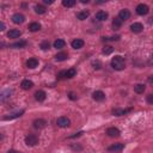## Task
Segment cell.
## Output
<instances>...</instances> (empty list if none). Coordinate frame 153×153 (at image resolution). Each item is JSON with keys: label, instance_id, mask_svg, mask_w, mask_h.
<instances>
[{"label": "cell", "instance_id": "cell-33", "mask_svg": "<svg viewBox=\"0 0 153 153\" xmlns=\"http://www.w3.org/2000/svg\"><path fill=\"white\" fill-rule=\"evenodd\" d=\"M120 36H115V37H104V41H119Z\"/></svg>", "mask_w": 153, "mask_h": 153}, {"label": "cell", "instance_id": "cell-27", "mask_svg": "<svg viewBox=\"0 0 153 153\" xmlns=\"http://www.w3.org/2000/svg\"><path fill=\"white\" fill-rule=\"evenodd\" d=\"M24 112V110H21V111H18V112H14L12 115H10V116H6L4 117V120H12V119H16V117H19V116H22V114Z\"/></svg>", "mask_w": 153, "mask_h": 153}, {"label": "cell", "instance_id": "cell-20", "mask_svg": "<svg viewBox=\"0 0 153 153\" xmlns=\"http://www.w3.org/2000/svg\"><path fill=\"white\" fill-rule=\"evenodd\" d=\"M21 86H22L23 90H30V89L34 86V83H32L31 80H29V79H25V80L22 82Z\"/></svg>", "mask_w": 153, "mask_h": 153}, {"label": "cell", "instance_id": "cell-8", "mask_svg": "<svg viewBox=\"0 0 153 153\" xmlns=\"http://www.w3.org/2000/svg\"><path fill=\"white\" fill-rule=\"evenodd\" d=\"M24 21H25V17L22 13H14L12 16V22L14 24H22Z\"/></svg>", "mask_w": 153, "mask_h": 153}, {"label": "cell", "instance_id": "cell-23", "mask_svg": "<svg viewBox=\"0 0 153 153\" xmlns=\"http://www.w3.org/2000/svg\"><path fill=\"white\" fill-rule=\"evenodd\" d=\"M65 44H66V42L64 41V40H56L55 42H54V48H56V49H61V48H64L65 47Z\"/></svg>", "mask_w": 153, "mask_h": 153}, {"label": "cell", "instance_id": "cell-14", "mask_svg": "<svg viewBox=\"0 0 153 153\" xmlns=\"http://www.w3.org/2000/svg\"><path fill=\"white\" fill-rule=\"evenodd\" d=\"M119 18L121 19V21L123 22V21H128V19L130 18V12L128 11V10H121L120 11V13H119Z\"/></svg>", "mask_w": 153, "mask_h": 153}, {"label": "cell", "instance_id": "cell-9", "mask_svg": "<svg viewBox=\"0 0 153 153\" xmlns=\"http://www.w3.org/2000/svg\"><path fill=\"white\" fill-rule=\"evenodd\" d=\"M92 97L94 101H97V102H102L105 99V94L103 91H94L93 94H92Z\"/></svg>", "mask_w": 153, "mask_h": 153}, {"label": "cell", "instance_id": "cell-40", "mask_svg": "<svg viewBox=\"0 0 153 153\" xmlns=\"http://www.w3.org/2000/svg\"><path fill=\"white\" fill-rule=\"evenodd\" d=\"M82 3H83V4H87L89 0H82Z\"/></svg>", "mask_w": 153, "mask_h": 153}, {"label": "cell", "instance_id": "cell-31", "mask_svg": "<svg viewBox=\"0 0 153 153\" xmlns=\"http://www.w3.org/2000/svg\"><path fill=\"white\" fill-rule=\"evenodd\" d=\"M112 50H114V48H112V47H110V46H105V47L103 48V54L109 55V54H111V53H112Z\"/></svg>", "mask_w": 153, "mask_h": 153}, {"label": "cell", "instance_id": "cell-11", "mask_svg": "<svg viewBox=\"0 0 153 153\" xmlns=\"http://www.w3.org/2000/svg\"><path fill=\"white\" fill-rule=\"evenodd\" d=\"M107 134L109 137H111V138H117V137H120V130L117 129V128H115V127H111V128H108V130H107Z\"/></svg>", "mask_w": 153, "mask_h": 153}, {"label": "cell", "instance_id": "cell-19", "mask_svg": "<svg viewBox=\"0 0 153 153\" xmlns=\"http://www.w3.org/2000/svg\"><path fill=\"white\" fill-rule=\"evenodd\" d=\"M66 59H68V54L65 53V51L57 53V54L55 55V60H56V61H65Z\"/></svg>", "mask_w": 153, "mask_h": 153}, {"label": "cell", "instance_id": "cell-15", "mask_svg": "<svg viewBox=\"0 0 153 153\" xmlns=\"http://www.w3.org/2000/svg\"><path fill=\"white\" fill-rule=\"evenodd\" d=\"M142 29H144V26H142L141 23H133V24L130 25V30H132L133 32H135V34L141 32Z\"/></svg>", "mask_w": 153, "mask_h": 153}, {"label": "cell", "instance_id": "cell-22", "mask_svg": "<svg viewBox=\"0 0 153 153\" xmlns=\"http://www.w3.org/2000/svg\"><path fill=\"white\" fill-rule=\"evenodd\" d=\"M121 25H122V21H121L120 18H115L114 21H112V28H114V30H119L121 28Z\"/></svg>", "mask_w": 153, "mask_h": 153}, {"label": "cell", "instance_id": "cell-30", "mask_svg": "<svg viewBox=\"0 0 153 153\" xmlns=\"http://www.w3.org/2000/svg\"><path fill=\"white\" fill-rule=\"evenodd\" d=\"M40 47H41V49H42V50H48V49L50 48V43H49L48 41H43V42L41 43V46H40Z\"/></svg>", "mask_w": 153, "mask_h": 153}, {"label": "cell", "instance_id": "cell-10", "mask_svg": "<svg viewBox=\"0 0 153 153\" xmlns=\"http://www.w3.org/2000/svg\"><path fill=\"white\" fill-rule=\"evenodd\" d=\"M46 97H47V94H46V92H44L43 90H38V91H36V93H35V99H36L37 102H43V101L46 99Z\"/></svg>", "mask_w": 153, "mask_h": 153}, {"label": "cell", "instance_id": "cell-24", "mask_svg": "<svg viewBox=\"0 0 153 153\" xmlns=\"http://www.w3.org/2000/svg\"><path fill=\"white\" fill-rule=\"evenodd\" d=\"M145 90H146V86L144 84H137L135 86H134V91H135L137 93H144Z\"/></svg>", "mask_w": 153, "mask_h": 153}, {"label": "cell", "instance_id": "cell-17", "mask_svg": "<svg viewBox=\"0 0 153 153\" xmlns=\"http://www.w3.org/2000/svg\"><path fill=\"white\" fill-rule=\"evenodd\" d=\"M96 18H97L98 21H101V22L107 21V19H108V12H105V11H98L97 13H96Z\"/></svg>", "mask_w": 153, "mask_h": 153}, {"label": "cell", "instance_id": "cell-34", "mask_svg": "<svg viewBox=\"0 0 153 153\" xmlns=\"http://www.w3.org/2000/svg\"><path fill=\"white\" fill-rule=\"evenodd\" d=\"M68 97H69L72 101H75V99H76V94H75L74 92H69V93H68Z\"/></svg>", "mask_w": 153, "mask_h": 153}, {"label": "cell", "instance_id": "cell-12", "mask_svg": "<svg viewBox=\"0 0 153 153\" xmlns=\"http://www.w3.org/2000/svg\"><path fill=\"white\" fill-rule=\"evenodd\" d=\"M130 110L132 109H120V108H116V109L112 110V115H114V116H123V115H126Z\"/></svg>", "mask_w": 153, "mask_h": 153}, {"label": "cell", "instance_id": "cell-2", "mask_svg": "<svg viewBox=\"0 0 153 153\" xmlns=\"http://www.w3.org/2000/svg\"><path fill=\"white\" fill-rule=\"evenodd\" d=\"M75 74H76L75 68H69L67 71H61L59 73V78L60 79H71V78H73Z\"/></svg>", "mask_w": 153, "mask_h": 153}, {"label": "cell", "instance_id": "cell-7", "mask_svg": "<svg viewBox=\"0 0 153 153\" xmlns=\"http://www.w3.org/2000/svg\"><path fill=\"white\" fill-rule=\"evenodd\" d=\"M32 124H34V128H36V129H43L47 126V121L43 119H37L34 121Z\"/></svg>", "mask_w": 153, "mask_h": 153}, {"label": "cell", "instance_id": "cell-4", "mask_svg": "<svg viewBox=\"0 0 153 153\" xmlns=\"http://www.w3.org/2000/svg\"><path fill=\"white\" fill-rule=\"evenodd\" d=\"M56 123H57V126L61 127V128H67V127H69L71 121H69V119H67V117L62 116V117H59V119H57Z\"/></svg>", "mask_w": 153, "mask_h": 153}, {"label": "cell", "instance_id": "cell-1", "mask_svg": "<svg viewBox=\"0 0 153 153\" xmlns=\"http://www.w3.org/2000/svg\"><path fill=\"white\" fill-rule=\"evenodd\" d=\"M111 67L116 71H122L126 68V62L123 60V57L120 55H116L115 57L111 59Z\"/></svg>", "mask_w": 153, "mask_h": 153}, {"label": "cell", "instance_id": "cell-3", "mask_svg": "<svg viewBox=\"0 0 153 153\" xmlns=\"http://www.w3.org/2000/svg\"><path fill=\"white\" fill-rule=\"evenodd\" d=\"M25 144L28 146H35L38 144V138L37 135H35V134H29V135H26L25 138Z\"/></svg>", "mask_w": 153, "mask_h": 153}, {"label": "cell", "instance_id": "cell-6", "mask_svg": "<svg viewBox=\"0 0 153 153\" xmlns=\"http://www.w3.org/2000/svg\"><path fill=\"white\" fill-rule=\"evenodd\" d=\"M148 12H149V9H148L147 5L140 4V5L137 6V13H138V14H140V16H146Z\"/></svg>", "mask_w": 153, "mask_h": 153}, {"label": "cell", "instance_id": "cell-5", "mask_svg": "<svg viewBox=\"0 0 153 153\" xmlns=\"http://www.w3.org/2000/svg\"><path fill=\"white\" fill-rule=\"evenodd\" d=\"M123 148H124V145H123V144H114V145H111L110 147H108V151L111 152V153H120Z\"/></svg>", "mask_w": 153, "mask_h": 153}, {"label": "cell", "instance_id": "cell-35", "mask_svg": "<svg viewBox=\"0 0 153 153\" xmlns=\"http://www.w3.org/2000/svg\"><path fill=\"white\" fill-rule=\"evenodd\" d=\"M147 103L153 104V94H148L147 96Z\"/></svg>", "mask_w": 153, "mask_h": 153}, {"label": "cell", "instance_id": "cell-21", "mask_svg": "<svg viewBox=\"0 0 153 153\" xmlns=\"http://www.w3.org/2000/svg\"><path fill=\"white\" fill-rule=\"evenodd\" d=\"M89 16H90L89 11H80L76 13V18H78L79 21H85L86 18H89Z\"/></svg>", "mask_w": 153, "mask_h": 153}, {"label": "cell", "instance_id": "cell-32", "mask_svg": "<svg viewBox=\"0 0 153 153\" xmlns=\"http://www.w3.org/2000/svg\"><path fill=\"white\" fill-rule=\"evenodd\" d=\"M92 66H93L94 69H99V68L102 67V64H101L99 61H93V62H92Z\"/></svg>", "mask_w": 153, "mask_h": 153}, {"label": "cell", "instance_id": "cell-28", "mask_svg": "<svg viewBox=\"0 0 153 153\" xmlns=\"http://www.w3.org/2000/svg\"><path fill=\"white\" fill-rule=\"evenodd\" d=\"M26 44H28L26 41H19V42H16V43L11 44V47L12 48H24Z\"/></svg>", "mask_w": 153, "mask_h": 153}, {"label": "cell", "instance_id": "cell-25", "mask_svg": "<svg viewBox=\"0 0 153 153\" xmlns=\"http://www.w3.org/2000/svg\"><path fill=\"white\" fill-rule=\"evenodd\" d=\"M46 11H47V9L42 5H36L35 6V12L37 14H43V13H46Z\"/></svg>", "mask_w": 153, "mask_h": 153}, {"label": "cell", "instance_id": "cell-37", "mask_svg": "<svg viewBox=\"0 0 153 153\" xmlns=\"http://www.w3.org/2000/svg\"><path fill=\"white\" fill-rule=\"evenodd\" d=\"M0 30H1V31H3V30H5V24H4L3 22L0 23Z\"/></svg>", "mask_w": 153, "mask_h": 153}, {"label": "cell", "instance_id": "cell-29", "mask_svg": "<svg viewBox=\"0 0 153 153\" xmlns=\"http://www.w3.org/2000/svg\"><path fill=\"white\" fill-rule=\"evenodd\" d=\"M62 5H64L65 7H73V6L75 5V0H64Z\"/></svg>", "mask_w": 153, "mask_h": 153}, {"label": "cell", "instance_id": "cell-13", "mask_svg": "<svg viewBox=\"0 0 153 153\" xmlns=\"http://www.w3.org/2000/svg\"><path fill=\"white\" fill-rule=\"evenodd\" d=\"M72 48H74V49H82L83 47H84V41L83 40H80V38H76V40H73L72 41Z\"/></svg>", "mask_w": 153, "mask_h": 153}, {"label": "cell", "instance_id": "cell-26", "mask_svg": "<svg viewBox=\"0 0 153 153\" xmlns=\"http://www.w3.org/2000/svg\"><path fill=\"white\" fill-rule=\"evenodd\" d=\"M40 29H41V24H40V23H31V24L29 25V30L32 31V32L38 31Z\"/></svg>", "mask_w": 153, "mask_h": 153}, {"label": "cell", "instance_id": "cell-38", "mask_svg": "<svg viewBox=\"0 0 153 153\" xmlns=\"http://www.w3.org/2000/svg\"><path fill=\"white\" fill-rule=\"evenodd\" d=\"M148 82H149L151 84H153V75H151V76H148Z\"/></svg>", "mask_w": 153, "mask_h": 153}, {"label": "cell", "instance_id": "cell-36", "mask_svg": "<svg viewBox=\"0 0 153 153\" xmlns=\"http://www.w3.org/2000/svg\"><path fill=\"white\" fill-rule=\"evenodd\" d=\"M43 3H44V4H48V5H50V4H53L54 1H53V0H43Z\"/></svg>", "mask_w": 153, "mask_h": 153}, {"label": "cell", "instance_id": "cell-39", "mask_svg": "<svg viewBox=\"0 0 153 153\" xmlns=\"http://www.w3.org/2000/svg\"><path fill=\"white\" fill-rule=\"evenodd\" d=\"M7 153H21V152H17V151H13V149H12V151H9Z\"/></svg>", "mask_w": 153, "mask_h": 153}, {"label": "cell", "instance_id": "cell-16", "mask_svg": "<svg viewBox=\"0 0 153 153\" xmlns=\"http://www.w3.org/2000/svg\"><path fill=\"white\" fill-rule=\"evenodd\" d=\"M21 35H22V31H19L17 29H12V30H10L7 32V36L10 38H19V37H21Z\"/></svg>", "mask_w": 153, "mask_h": 153}, {"label": "cell", "instance_id": "cell-18", "mask_svg": "<svg viewBox=\"0 0 153 153\" xmlns=\"http://www.w3.org/2000/svg\"><path fill=\"white\" fill-rule=\"evenodd\" d=\"M26 66H28V68H36L37 66H38V60L37 59H35V57H31V59H29L28 61H26Z\"/></svg>", "mask_w": 153, "mask_h": 153}]
</instances>
